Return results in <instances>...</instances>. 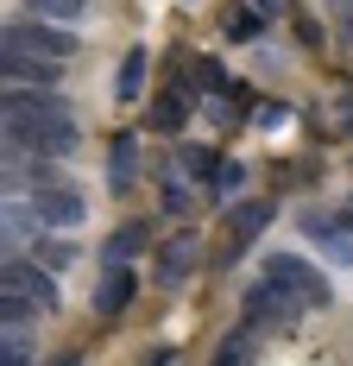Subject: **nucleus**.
Masks as SVG:
<instances>
[{
    "instance_id": "25",
    "label": "nucleus",
    "mask_w": 353,
    "mask_h": 366,
    "mask_svg": "<svg viewBox=\"0 0 353 366\" xmlns=\"http://www.w3.org/2000/svg\"><path fill=\"white\" fill-rule=\"evenodd\" d=\"M51 366H76V354H64V360H51Z\"/></svg>"
},
{
    "instance_id": "13",
    "label": "nucleus",
    "mask_w": 353,
    "mask_h": 366,
    "mask_svg": "<svg viewBox=\"0 0 353 366\" xmlns=\"http://www.w3.org/2000/svg\"><path fill=\"white\" fill-rule=\"evenodd\" d=\"M139 89H145V51H126V64L114 76V95L120 102H139Z\"/></svg>"
},
{
    "instance_id": "22",
    "label": "nucleus",
    "mask_w": 353,
    "mask_h": 366,
    "mask_svg": "<svg viewBox=\"0 0 353 366\" xmlns=\"http://www.w3.org/2000/svg\"><path fill=\"white\" fill-rule=\"evenodd\" d=\"M164 209H171V215H189V209H196V196H189L183 183H171V189H164Z\"/></svg>"
},
{
    "instance_id": "19",
    "label": "nucleus",
    "mask_w": 353,
    "mask_h": 366,
    "mask_svg": "<svg viewBox=\"0 0 353 366\" xmlns=\"http://www.w3.org/2000/svg\"><path fill=\"white\" fill-rule=\"evenodd\" d=\"M32 310H38V303H26V297H13V291L0 297V322H6V329H26V322H32Z\"/></svg>"
},
{
    "instance_id": "2",
    "label": "nucleus",
    "mask_w": 353,
    "mask_h": 366,
    "mask_svg": "<svg viewBox=\"0 0 353 366\" xmlns=\"http://www.w3.org/2000/svg\"><path fill=\"white\" fill-rule=\"evenodd\" d=\"M259 278H272L278 291H290L303 310H328L334 303V291H328V278H322L316 265L303 253H265V265H259Z\"/></svg>"
},
{
    "instance_id": "26",
    "label": "nucleus",
    "mask_w": 353,
    "mask_h": 366,
    "mask_svg": "<svg viewBox=\"0 0 353 366\" xmlns=\"http://www.w3.org/2000/svg\"><path fill=\"white\" fill-rule=\"evenodd\" d=\"M341 215H347V227H353V196H347V209H341Z\"/></svg>"
},
{
    "instance_id": "23",
    "label": "nucleus",
    "mask_w": 353,
    "mask_h": 366,
    "mask_svg": "<svg viewBox=\"0 0 353 366\" xmlns=\"http://www.w3.org/2000/svg\"><path fill=\"white\" fill-rule=\"evenodd\" d=\"M227 32H234V38H252V32H259V13H234Z\"/></svg>"
},
{
    "instance_id": "5",
    "label": "nucleus",
    "mask_w": 353,
    "mask_h": 366,
    "mask_svg": "<svg viewBox=\"0 0 353 366\" xmlns=\"http://www.w3.org/2000/svg\"><path fill=\"white\" fill-rule=\"evenodd\" d=\"M0 291L26 297L38 310H57V278H51V265H32V259H6L0 265Z\"/></svg>"
},
{
    "instance_id": "9",
    "label": "nucleus",
    "mask_w": 353,
    "mask_h": 366,
    "mask_svg": "<svg viewBox=\"0 0 353 366\" xmlns=\"http://www.w3.org/2000/svg\"><path fill=\"white\" fill-rule=\"evenodd\" d=\"M133 291H139V278H133L126 265H101V278H95V310H101V316H120V310L133 303Z\"/></svg>"
},
{
    "instance_id": "14",
    "label": "nucleus",
    "mask_w": 353,
    "mask_h": 366,
    "mask_svg": "<svg viewBox=\"0 0 353 366\" xmlns=\"http://www.w3.org/2000/svg\"><path fill=\"white\" fill-rule=\"evenodd\" d=\"M189 265H196V240H189V234H176L171 247H164V278H183Z\"/></svg>"
},
{
    "instance_id": "16",
    "label": "nucleus",
    "mask_w": 353,
    "mask_h": 366,
    "mask_svg": "<svg viewBox=\"0 0 353 366\" xmlns=\"http://www.w3.org/2000/svg\"><path fill=\"white\" fill-rule=\"evenodd\" d=\"M32 253H38V265H51V272H64V265L76 259V240H51V234H44V240H38Z\"/></svg>"
},
{
    "instance_id": "18",
    "label": "nucleus",
    "mask_w": 353,
    "mask_h": 366,
    "mask_svg": "<svg viewBox=\"0 0 353 366\" xmlns=\"http://www.w3.org/2000/svg\"><path fill=\"white\" fill-rule=\"evenodd\" d=\"M0 366H32V341H26V329H6V341H0Z\"/></svg>"
},
{
    "instance_id": "12",
    "label": "nucleus",
    "mask_w": 353,
    "mask_h": 366,
    "mask_svg": "<svg viewBox=\"0 0 353 366\" xmlns=\"http://www.w3.org/2000/svg\"><path fill=\"white\" fill-rule=\"evenodd\" d=\"M183 120H189V95H183V89L158 95V108H151V127H158V133H176Z\"/></svg>"
},
{
    "instance_id": "8",
    "label": "nucleus",
    "mask_w": 353,
    "mask_h": 366,
    "mask_svg": "<svg viewBox=\"0 0 353 366\" xmlns=\"http://www.w3.org/2000/svg\"><path fill=\"white\" fill-rule=\"evenodd\" d=\"M0 76H6V82H38V89H51V82H57V64L38 57V51H13V44H6V51H0Z\"/></svg>"
},
{
    "instance_id": "29",
    "label": "nucleus",
    "mask_w": 353,
    "mask_h": 366,
    "mask_svg": "<svg viewBox=\"0 0 353 366\" xmlns=\"http://www.w3.org/2000/svg\"><path fill=\"white\" fill-rule=\"evenodd\" d=\"M347 13H353V0H347Z\"/></svg>"
},
{
    "instance_id": "20",
    "label": "nucleus",
    "mask_w": 353,
    "mask_h": 366,
    "mask_svg": "<svg viewBox=\"0 0 353 366\" xmlns=\"http://www.w3.org/2000/svg\"><path fill=\"white\" fill-rule=\"evenodd\" d=\"M214 366H247V329L221 341V354H214Z\"/></svg>"
},
{
    "instance_id": "1",
    "label": "nucleus",
    "mask_w": 353,
    "mask_h": 366,
    "mask_svg": "<svg viewBox=\"0 0 353 366\" xmlns=\"http://www.w3.org/2000/svg\"><path fill=\"white\" fill-rule=\"evenodd\" d=\"M0 133H6V177H19L26 171V158H64L76 152V114L64 108V95H51V89H6L0 95Z\"/></svg>"
},
{
    "instance_id": "10",
    "label": "nucleus",
    "mask_w": 353,
    "mask_h": 366,
    "mask_svg": "<svg viewBox=\"0 0 353 366\" xmlns=\"http://www.w3.org/2000/svg\"><path fill=\"white\" fill-rule=\"evenodd\" d=\"M32 209H38V221H44V234H51V227H76V221H82V196L57 183V189H38Z\"/></svg>"
},
{
    "instance_id": "6",
    "label": "nucleus",
    "mask_w": 353,
    "mask_h": 366,
    "mask_svg": "<svg viewBox=\"0 0 353 366\" xmlns=\"http://www.w3.org/2000/svg\"><path fill=\"white\" fill-rule=\"evenodd\" d=\"M297 316H303V303H297L290 291H278L272 278H259V285L247 291V322L252 329H284V322H297Z\"/></svg>"
},
{
    "instance_id": "21",
    "label": "nucleus",
    "mask_w": 353,
    "mask_h": 366,
    "mask_svg": "<svg viewBox=\"0 0 353 366\" xmlns=\"http://www.w3.org/2000/svg\"><path fill=\"white\" fill-rule=\"evenodd\" d=\"M183 171H196V177H221V171H214V152H183Z\"/></svg>"
},
{
    "instance_id": "27",
    "label": "nucleus",
    "mask_w": 353,
    "mask_h": 366,
    "mask_svg": "<svg viewBox=\"0 0 353 366\" xmlns=\"http://www.w3.org/2000/svg\"><path fill=\"white\" fill-rule=\"evenodd\" d=\"M347 44H353V13H347Z\"/></svg>"
},
{
    "instance_id": "7",
    "label": "nucleus",
    "mask_w": 353,
    "mask_h": 366,
    "mask_svg": "<svg viewBox=\"0 0 353 366\" xmlns=\"http://www.w3.org/2000/svg\"><path fill=\"white\" fill-rule=\"evenodd\" d=\"M303 234H309L334 265H353V227H347V215L334 221V215H316V209H309V215H303Z\"/></svg>"
},
{
    "instance_id": "4",
    "label": "nucleus",
    "mask_w": 353,
    "mask_h": 366,
    "mask_svg": "<svg viewBox=\"0 0 353 366\" xmlns=\"http://www.w3.org/2000/svg\"><path fill=\"white\" fill-rule=\"evenodd\" d=\"M265 227H272V202H259V196H252V202H234V215H227V227H221V253H214V259H221V265L247 259V247L265 234Z\"/></svg>"
},
{
    "instance_id": "3",
    "label": "nucleus",
    "mask_w": 353,
    "mask_h": 366,
    "mask_svg": "<svg viewBox=\"0 0 353 366\" xmlns=\"http://www.w3.org/2000/svg\"><path fill=\"white\" fill-rule=\"evenodd\" d=\"M0 44H13V51H38V57H51V64H64L76 57V32L70 26H57V19H13Z\"/></svg>"
},
{
    "instance_id": "17",
    "label": "nucleus",
    "mask_w": 353,
    "mask_h": 366,
    "mask_svg": "<svg viewBox=\"0 0 353 366\" xmlns=\"http://www.w3.org/2000/svg\"><path fill=\"white\" fill-rule=\"evenodd\" d=\"M26 6H32L38 19H57V26H70L76 13H82V6H89V0H26Z\"/></svg>"
},
{
    "instance_id": "15",
    "label": "nucleus",
    "mask_w": 353,
    "mask_h": 366,
    "mask_svg": "<svg viewBox=\"0 0 353 366\" xmlns=\"http://www.w3.org/2000/svg\"><path fill=\"white\" fill-rule=\"evenodd\" d=\"M133 152H139L133 133H120V139H114V189H126V183H133Z\"/></svg>"
},
{
    "instance_id": "28",
    "label": "nucleus",
    "mask_w": 353,
    "mask_h": 366,
    "mask_svg": "<svg viewBox=\"0 0 353 366\" xmlns=\"http://www.w3.org/2000/svg\"><path fill=\"white\" fill-rule=\"evenodd\" d=\"M158 366H171V354H158Z\"/></svg>"
},
{
    "instance_id": "24",
    "label": "nucleus",
    "mask_w": 353,
    "mask_h": 366,
    "mask_svg": "<svg viewBox=\"0 0 353 366\" xmlns=\"http://www.w3.org/2000/svg\"><path fill=\"white\" fill-rule=\"evenodd\" d=\"M196 82H202V89H221V64H214V57H202V64H196Z\"/></svg>"
},
{
    "instance_id": "11",
    "label": "nucleus",
    "mask_w": 353,
    "mask_h": 366,
    "mask_svg": "<svg viewBox=\"0 0 353 366\" xmlns=\"http://www.w3.org/2000/svg\"><path fill=\"white\" fill-rule=\"evenodd\" d=\"M145 240H151V227H145V221H126V227H120V234L107 240V265H126V259L139 253Z\"/></svg>"
}]
</instances>
